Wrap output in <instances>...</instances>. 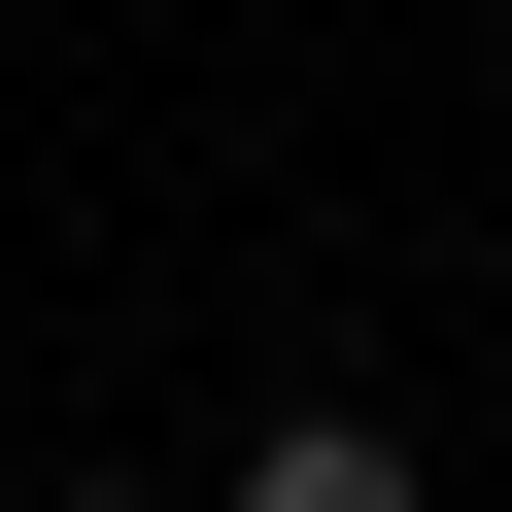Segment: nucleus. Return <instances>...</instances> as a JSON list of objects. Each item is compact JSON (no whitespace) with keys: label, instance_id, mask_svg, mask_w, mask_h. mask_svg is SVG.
<instances>
[{"label":"nucleus","instance_id":"1","mask_svg":"<svg viewBox=\"0 0 512 512\" xmlns=\"http://www.w3.org/2000/svg\"><path fill=\"white\" fill-rule=\"evenodd\" d=\"M205 512H444V478H410V410H274V444H239Z\"/></svg>","mask_w":512,"mask_h":512},{"label":"nucleus","instance_id":"2","mask_svg":"<svg viewBox=\"0 0 512 512\" xmlns=\"http://www.w3.org/2000/svg\"><path fill=\"white\" fill-rule=\"evenodd\" d=\"M35 512H171V478H35Z\"/></svg>","mask_w":512,"mask_h":512}]
</instances>
